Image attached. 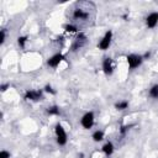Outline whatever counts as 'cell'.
Returning a JSON list of instances; mask_svg holds the SVG:
<instances>
[{"instance_id": "2e32d148", "label": "cell", "mask_w": 158, "mask_h": 158, "mask_svg": "<svg viewBox=\"0 0 158 158\" xmlns=\"http://www.w3.org/2000/svg\"><path fill=\"white\" fill-rule=\"evenodd\" d=\"M64 28H65L67 32H77V31H78V28H77L74 25H67Z\"/></svg>"}, {"instance_id": "4fadbf2b", "label": "cell", "mask_w": 158, "mask_h": 158, "mask_svg": "<svg viewBox=\"0 0 158 158\" xmlns=\"http://www.w3.org/2000/svg\"><path fill=\"white\" fill-rule=\"evenodd\" d=\"M115 107H116L117 110H125V109L128 107V101H118V102L115 105Z\"/></svg>"}, {"instance_id": "8fae6325", "label": "cell", "mask_w": 158, "mask_h": 158, "mask_svg": "<svg viewBox=\"0 0 158 158\" xmlns=\"http://www.w3.org/2000/svg\"><path fill=\"white\" fill-rule=\"evenodd\" d=\"M91 137H93V139H94L95 142H100V141L104 139V132H102V131H95Z\"/></svg>"}, {"instance_id": "9a60e30c", "label": "cell", "mask_w": 158, "mask_h": 158, "mask_svg": "<svg viewBox=\"0 0 158 158\" xmlns=\"http://www.w3.org/2000/svg\"><path fill=\"white\" fill-rule=\"evenodd\" d=\"M26 41H27V37H26V36H21V37L17 38V43H19V46H20L21 48H25Z\"/></svg>"}, {"instance_id": "5b68a950", "label": "cell", "mask_w": 158, "mask_h": 158, "mask_svg": "<svg viewBox=\"0 0 158 158\" xmlns=\"http://www.w3.org/2000/svg\"><path fill=\"white\" fill-rule=\"evenodd\" d=\"M64 59V56L63 54H60V53H57V54H54V56H52L49 59H48V65L49 67H53V68H56V67H58L59 65V63L62 62Z\"/></svg>"}, {"instance_id": "277c9868", "label": "cell", "mask_w": 158, "mask_h": 158, "mask_svg": "<svg viewBox=\"0 0 158 158\" xmlns=\"http://www.w3.org/2000/svg\"><path fill=\"white\" fill-rule=\"evenodd\" d=\"M80 123H81V126H83L84 128H86V130L91 128L93 125H94V114H93V112H86V114L81 117Z\"/></svg>"}, {"instance_id": "d6986e66", "label": "cell", "mask_w": 158, "mask_h": 158, "mask_svg": "<svg viewBox=\"0 0 158 158\" xmlns=\"http://www.w3.org/2000/svg\"><path fill=\"white\" fill-rule=\"evenodd\" d=\"M4 41H5V31L2 30V31H1V33H0V43L2 44V43H4Z\"/></svg>"}, {"instance_id": "7a4b0ae2", "label": "cell", "mask_w": 158, "mask_h": 158, "mask_svg": "<svg viewBox=\"0 0 158 158\" xmlns=\"http://www.w3.org/2000/svg\"><path fill=\"white\" fill-rule=\"evenodd\" d=\"M56 135H57V143L59 146H64L67 143V133L62 125L56 126Z\"/></svg>"}, {"instance_id": "8992f818", "label": "cell", "mask_w": 158, "mask_h": 158, "mask_svg": "<svg viewBox=\"0 0 158 158\" xmlns=\"http://www.w3.org/2000/svg\"><path fill=\"white\" fill-rule=\"evenodd\" d=\"M146 23H147V26H148L149 28L156 27V25L158 23V12H152V14H149V15L147 16V19H146Z\"/></svg>"}, {"instance_id": "6da1fadb", "label": "cell", "mask_w": 158, "mask_h": 158, "mask_svg": "<svg viewBox=\"0 0 158 158\" xmlns=\"http://www.w3.org/2000/svg\"><path fill=\"white\" fill-rule=\"evenodd\" d=\"M127 59V63H128V67L131 69H135L137 68L138 65H141L142 60H143V57L142 56H138V54H130L126 57Z\"/></svg>"}, {"instance_id": "9c48e42d", "label": "cell", "mask_w": 158, "mask_h": 158, "mask_svg": "<svg viewBox=\"0 0 158 158\" xmlns=\"http://www.w3.org/2000/svg\"><path fill=\"white\" fill-rule=\"evenodd\" d=\"M73 17H74L75 20H85V19L88 17V14L84 12L81 9H77V10L74 11V14H73Z\"/></svg>"}, {"instance_id": "52a82bcc", "label": "cell", "mask_w": 158, "mask_h": 158, "mask_svg": "<svg viewBox=\"0 0 158 158\" xmlns=\"http://www.w3.org/2000/svg\"><path fill=\"white\" fill-rule=\"evenodd\" d=\"M102 69H104L105 74H107V75L112 73L114 67H112V59L111 58H105L104 59V62H102Z\"/></svg>"}, {"instance_id": "ffe728a7", "label": "cell", "mask_w": 158, "mask_h": 158, "mask_svg": "<svg viewBox=\"0 0 158 158\" xmlns=\"http://www.w3.org/2000/svg\"><path fill=\"white\" fill-rule=\"evenodd\" d=\"M7 86H9L7 84H2V85H1V90H2V91H5V90L7 89Z\"/></svg>"}, {"instance_id": "ac0fdd59", "label": "cell", "mask_w": 158, "mask_h": 158, "mask_svg": "<svg viewBox=\"0 0 158 158\" xmlns=\"http://www.w3.org/2000/svg\"><path fill=\"white\" fill-rule=\"evenodd\" d=\"M44 90H46L47 93H51V94H54V93H56V91H54V90L52 89V86H51V85H46Z\"/></svg>"}, {"instance_id": "e0dca14e", "label": "cell", "mask_w": 158, "mask_h": 158, "mask_svg": "<svg viewBox=\"0 0 158 158\" xmlns=\"http://www.w3.org/2000/svg\"><path fill=\"white\" fill-rule=\"evenodd\" d=\"M0 158H10V153L7 151H1L0 152Z\"/></svg>"}, {"instance_id": "ba28073f", "label": "cell", "mask_w": 158, "mask_h": 158, "mask_svg": "<svg viewBox=\"0 0 158 158\" xmlns=\"http://www.w3.org/2000/svg\"><path fill=\"white\" fill-rule=\"evenodd\" d=\"M42 98V93L41 91H27L26 94H25V99L26 100H40Z\"/></svg>"}, {"instance_id": "30bf717a", "label": "cell", "mask_w": 158, "mask_h": 158, "mask_svg": "<svg viewBox=\"0 0 158 158\" xmlns=\"http://www.w3.org/2000/svg\"><path fill=\"white\" fill-rule=\"evenodd\" d=\"M102 152L106 154V156H111L114 153V144L111 142H107L102 146Z\"/></svg>"}, {"instance_id": "7c38bea8", "label": "cell", "mask_w": 158, "mask_h": 158, "mask_svg": "<svg viewBox=\"0 0 158 158\" xmlns=\"http://www.w3.org/2000/svg\"><path fill=\"white\" fill-rule=\"evenodd\" d=\"M149 96H151V98H154V99L158 98V84L153 85V86L149 89Z\"/></svg>"}, {"instance_id": "3957f363", "label": "cell", "mask_w": 158, "mask_h": 158, "mask_svg": "<svg viewBox=\"0 0 158 158\" xmlns=\"http://www.w3.org/2000/svg\"><path fill=\"white\" fill-rule=\"evenodd\" d=\"M111 40H112V32H111V31H107V32L105 33V36L102 37V40L99 42L98 47H99L101 51H106V49L110 47V44H111Z\"/></svg>"}, {"instance_id": "5bb4252c", "label": "cell", "mask_w": 158, "mask_h": 158, "mask_svg": "<svg viewBox=\"0 0 158 158\" xmlns=\"http://www.w3.org/2000/svg\"><path fill=\"white\" fill-rule=\"evenodd\" d=\"M47 112L49 114V115H59V107L58 106H51V107H48L47 109Z\"/></svg>"}]
</instances>
